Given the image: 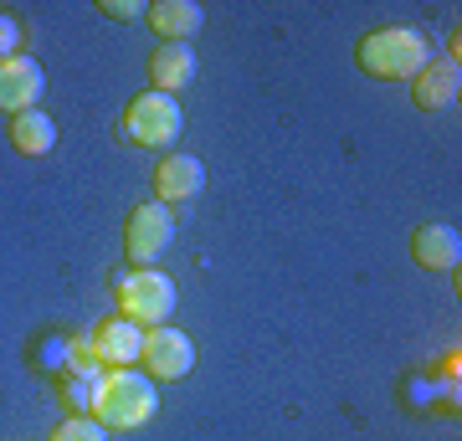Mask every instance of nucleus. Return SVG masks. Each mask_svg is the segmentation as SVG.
Wrapping results in <instances>:
<instances>
[{"mask_svg": "<svg viewBox=\"0 0 462 441\" xmlns=\"http://www.w3.org/2000/svg\"><path fill=\"white\" fill-rule=\"evenodd\" d=\"M411 93H416V108H427V114H442L452 108L462 93V67L457 57H447V62H427L421 72L411 78Z\"/></svg>", "mask_w": 462, "mask_h": 441, "instance_id": "9d476101", "label": "nucleus"}, {"mask_svg": "<svg viewBox=\"0 0 462 441\" xmlns=\"http://www.w3.org/2000/svg\"><path fill=\"white\" fill-rule=\"evenodd\" d=\"M200 185H206V164L196 154H165V160L154 164V196H160V206H170V200H196Z\"/></svg>", "mask_w": 462, "mask_h": 441, "instance_id": "9b49d317", "label": "nucleus"}, {"mask_svg": "<svg viewBox=\"0 0 462 441\" xmlns=\"http://www.w3.org/2000/svg\"><path fill=\"white\" fill-rule=\"evenodd\" d=\"M21 36H26V32H21V21L11 16V11H0V62L21 51Z\"/></svg>", "mask_w": 462, "mask_h": 441, "instance_id": "f3484780", "label": "nucleus"}, {"mask_svg": "<svg viewBox=\"0 0 462 441\" xmlns=\"http://www.w3.org/2000/svg\"><path fill=\"white\" fill-rule=\"evenodd\" d=\"M411 257H416V267H427V272H457V267H462V236H457V226H442V221L416 226Z\"/></svg>", "mask_w": 462, "mask_h": 441, "instance_id": "1a4fd4ad", "label": "nucleus"}, {"mask_svg": "<svg viewBox=\"0 0 462 441\" xmlns=\"http://www.w3.org/2000/svg\"><path fill=\"white\" fill-rule=\"evenodd\" d=\"M196 78V47L190 41H160L154 57H149V82H154V93H180L185 82Z\"/></svg>", "mask_w": 462, "mask_h": 441, "instance_id": "f8f14e48", "label": "nucleus"}, {"mask_svg": "<svg viewBox=\"0 0 462 441\" xmlns=\"http://www.w3.org/2000/svg\"><path fill=\"white\" fill-rule=\"evenodd\" d=\"M139 364H144L149 380H185L190 375V364H196V344L185 339L180 328L170 324H154L144 328V349H139Z\"/></svg>", "mask_w": 462, "mask_h": 441, "instance_id": "423d86ee", "label": "nucleus"}, {"mask_svg": "<svg viewBox=\"0 0 462 441\" xmlns=\"http://www.w3.org/2000/svg\"><path fill=\"white\" fill-rule=\"evenodd\" d=\"M11 144H16V154H26V160L51 154V144H57V124H51V114H42V108L16 114L11 118Z\"/></svg>", "mask_w": 462, "mask_h": 441, "instance_id": "4468645a", "label": "nucleus"}, {"mask_svg": "<svg viewBox=\"0 0 462 441\" xmlns=\"http://www.w3.org/2000/svg\"><path fill=\"white\" fill-rule=\"evenodd\" d=\"M51 441H108V431H103L93 416H67V421L51 431Z\"/></svg>", "mask_w": 462, "mask_h": 441, "instance_id": "dca6fc26", "label": "nucleus"}, {"mask_svg": "<svg viewBox=\"0 0 462 441\" xmlns=\"http://www.w3.org/2000/svg\"><path fill=\"white\" fill-rule=\"evenodd\" d=\"M149 5L144 0H103V16H114V21H139Z\"/></svg>", "mask_w": 462, "mask_h": 441, "instance_id": "a211bd4d", "label": "nucleus"}, {"mask_svg": "<svg viewBox=\"0 0 462 441\" xmlns=\"http://www.w3.org/2000/svg\"><path fill=\"white\" fill-rule=\"evenodd\" d=\"M355 57H360V67L370 78L406 82L431 62V41H427L421 26H380V32H370L360 47H355Z\"/></svg>", "mask_w": 462, "mask_h": 441, "instance_id": "f03ea898", "label": "nucleus"}, {"mask_svg": "<svg viewBox=\"0 0 462 441\" xmlns=\"http://www.w3.org/2000/svg\"><path fill=\"white\" fill-rule=\"evenodd\" d=\"M42 93H47V72L36 57L16 51L0 62V114H26V108H42Z\"/></svg>", "mask_w": 462, "mask_h": 441, "instance_id": "0eeeda50", "label": "nucleus"}, {"mask_svg": "<svg viewBox=\"0 0 462 441\" xmlns=\"http://www.w3.org/2000/svg\"><path fill=\"white\" fill-rule=\"evenodd\" d=\"M154 380L144 370H103L98 395H93V421L103 431H139L144 421H154Z\"/></svg>", "mask_w": 462, "mask_h": 441, "instance_id": "f257e3e1", "label": "nucleus"}, {"mask_svg": "<svg viewBox=\"0 0 462 441\" xmlns=\"http://www.w3.org/2000/svg\"><path fill=\"white\" fill-rule=\"evenodd\" d=\"M149 26L160 32V41H190L200 32V5L196 0H154L144 11Z\"/></svg>", "mask_w": 462, "mask_h": 441, "instance_id": "ddd939ff", "label": "nucleus"}, {"mask_svg": "<svg viewBox=\"0 0 462 441\" xmlns=\"http://www.w3.org/2000/svg\"><path fill=\"white\" fill-rule=\"evenodd\" d=\"M175 242V216L160 206V200H144V206H134L129 221H124V252L129 262L149 267L154 257H165V246Z\"/></svg>", "mask_w": 462, "mask_h": 441, "instance_id": "39448f33", "label": "nucleus"}, {"mask_svg": "<svg viewBox=\"0 0 462 441\" xmlns=\"http://www.w3.org/2000/svg\"><path fill=\"white\" fill-rule=\"evenodd\" d=\"M93 395H98L93 375H62V400L72 416H93Z\"/></svg>", "mask_w": 462, "mask_h": 441, "instance_id": "2eb2a0df", "label": "nucleus"}, {"mask_svg": "<svg viewBox=\"0 0 462 441\" xmlns=\"http://www.w3.org/2000/svg\"><path fill=\"white\" fill-rule=\"evenodd\" d=\"M114 293H118V313L134 318L139 328L165 324L170 313H175V282H170L160 267H134V272H118Z\"/></svg>", "mask_w": 462, "mask_h": 441, "instance_id": "7ed1b4c3", "label": "nucleus"}, {"mask_svg": "<svg viewBox=\"0 0 462 441\" xmlns=\"http://www.w3.org/2000/svg\"><path fill=\"white\" fill-rule=\"evenodd\" d=\"M180 129H185L180 103L170 98V93H154V87L139 93V98L129 103V114H124V133L144 149H170L180 139Z\"/></svg>", "mask_w": 462, "mask_h": 441, "instance_id": "20e7f679", "label": "nucleus"}, {"mask_svg": "<svg viewBox=\"0 0 462 441\" xmlns=\"http://www.w3.org/2000/svg\"><path fill=\"white\" fill-rule=\"evenodd\" d=\"M88 344H93L98 370H134V364H139V349H144V328L118 313V318H103Z\"/></svg>", "mask_w": 462, "mask_h": 441, "instance_id": "6e6552de", "label": "nucleus"}]
</instances>
